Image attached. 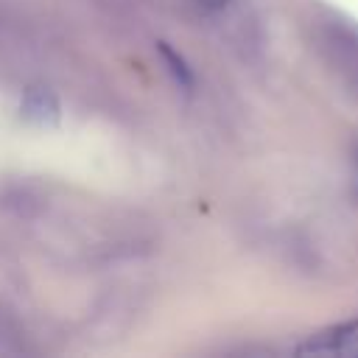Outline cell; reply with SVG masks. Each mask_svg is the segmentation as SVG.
Here are the masks:
<instances>
[{
	"label": "cell",
	"mask_w": 358,
	"mask_h": 358,
	"mask_svg": "<svg viewBox=\"0 0 358 358\" xmlns=\"http://www.w3.org/2000/svg\"><path fill=\"white\" fill-rule=\"evenodd\" d=\"M299 352L313 355H338V358H358V316L341 324H333L316 333L310 341L299 347Z\"/></svg>",
	"instance_id": "6da1fadb"
},
{
	"label": "cell",
	"mask_w": 358,
	"mask_h": 358,
	"mask_svg": "<svg viewBox=\"0 0 358 358\" xmlns=\"http://www.w3.org/2000/svg\"><path fill=\"white\" fill-rule=\"evenodd\" d=\"M352 193L358 199V157H355V165H352Z\"/></svg>",
	"instance_id": "7a4b0ae2"
},
{
	"label": "cell",
	"mask_w": 358,
	"mask_h": 358,
	"mask_svg": "<svg viewBox=\"0 0 358 358\" xmlns=\"http://www.w3.org/2000/svg\"><path fill=\"white\" fill-rule=\"evenodd\" d=\"M207 8H221V6H227V0H201Z\"/></svg>",
	"instance_id": "3957f363"
}]
</instances>
